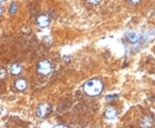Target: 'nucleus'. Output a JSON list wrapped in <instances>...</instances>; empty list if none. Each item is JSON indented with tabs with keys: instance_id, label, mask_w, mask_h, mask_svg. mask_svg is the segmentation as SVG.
Here are the masks:
<instances>
[{
	"instance_id": "nucleus-10",
	"label": "nucleus",
	"mask_w": 155,
	"mask_h": 128,
	"mask_svg": "<svg viewBox=\"0 0 155 128\" xmlns=\"http://www.w3.org/2000/svg\"><path fill=\"white\" fill-rule=\"evenodd\" d=\"M17 10H18V7H17V4L12 3L11 5H10V8H9V12H10V14H11V15H14V14H16Z\"/></svg>"
},
{
	"instance_id": "nucleus-15",
	"label": "nucleus",
	"mask_w": 155,
	"mask_h": 128,
	"mask_svg": "<svg viewBox=\"0 0 155 128\" xmlns=\"http://www.w3.org/2000/svg\"><path fill=\"white\" fill-rule=\"evenodd\" d=\"M129 2H131V3H133V4H137V3H139L140 0H128Z\"/></svg>"
},
{
	"instance_id": "nucleus-4",
	"label": "nucleus",
	"mask_w": 155,
	"mask_h": 128,
	"mask_svg": "<svg viewBox=\"0 0 155 128\" xmlns=\"http://www.w3.org/2000/svg\"><path fill=\"white\" fill-rule=\"evenodd\" d=\"M36 23L41 28H47L50 23V18L48 15L41 14L36 18Z\"/></svg>"
},
{
	"instance_id": "nucleus-5",
	"label": "nucleus",
	"mask_w": 155,
	"mask_h": 128,
	"mask_svg": "<svg viewBox=\"0 0 155 128\" xmlns=\"http://www.w3.org/2000/svg\"><path fill=\"white\" fill-rule=\"evenodd\" d=\"M140 125L141 128H151L153 125V120L150 116H144L140 120Z\"/></svg>"
},
{
	"instance_id": "nucleus-14",
	"label": "nucleus",
	"mask_w": 155,
	"mask_h": 128,
	"mask_svg": "<svg viewBox=\"0 0 155 128\" xmlns=\"http://www.w3.org/2000/svg\"><path fill=\"white\" fill-rule=\"evenodd\" d=\"M54 128H69V127L67 126H65V125H57V126H55Z\"/></svg>"
},
{
	"instance_id": "nucleus-3",
	"label": "nucleus",
	"mask_w": 155,
	"mask_h": 128,
	"mask_svg": "<svg viewBox=\"0 0 155 128\" xmlns=\"http://www.w3.org/2000/svg\"><path fill=\"white\" fill-rule=\"evenodd\" d=\"M50 112H51V106L48 103H43L38 107L37 111H36V115L39 118H45L48 115Z\"/></svg>"
},
{
	"instance_id": "nucleus-16",
	"label": "nucleus",
	"mask_w": 155,
	"mask_h": 128,
	"mask_svg": "<svg viewBox=\"0 0 155 128\" xmlns=\"http://www.w3.org/2000/svg\"><path fill=\"white\" fill-rule=\"evenodd\" d=\"M2 12H3V8H2V6L0 5V15L2 14Z\"/></svg>"
},
{
	"instance_id": "nucleus-8",
	"label": "nucleus",
	"mask_w": 155,
	"mask_h": 128,
	"mask_svg": "<svg viewBox=\"0 0 155 128\" xmlns=\"http://www.w3.org/2000/svg\"><path fill=\"white\" fill-rule=\"evenodd\" d=\"M27 81L25 80V79H23V78H19V79H17V81H16V83H15V87H16V89L17 90H19V91H22V90H24V89H26L27 88Z\"/></svg>"
},
{
	"instance_id": "nucleus-6",
	"label": "nucleus",
	"mask_w": 155,
	"mask_h": 128,
	"mask_svg": "<svg viewBox=\"0 0 155 128\" xmlns=\"http://www.w3.org/2000/svg\"><path fill=\"white\" fill-rule=\"evenodd\" d=\"M126 38L128 41L130 42H137L139 41V40L140 39V34L136 32H132V31H128L126 34Z\"/></svg>"
},
{
	"instance_id": "nucleus-1",
	"label": "nucleus",
	"mask_w": 155,
	"mask_h": 128,
	"mask_svg": "<svg viewBox=\"0 0 155 128\" xmlns=\"http://www.w3.org/2000/svg\"><path fill=\"white\" fill-rule=\"evenodd\" d=\"M84 93L89 96H97L101 94L104 89V84L100 79H91L86 82L83 87Z\"/></svg>"
},
{
	"instance_id": "nucleus-13",
	"label": "nucleus",
	"mask_w": 155,
	"mask_h": 128,
	"mask_svg": "<svg viewBox=\"0 0 155 128\" xmlns=\"http://www.w3.org/2000/svg\"><path fill=\"white\" fill-rule=\"evenodd\" d=\"M88 2L90 5H98L101 0H86Z\"/></svg>"
},
{
	"instance_id": "nucleus-9",
	"label": "nucleus",
	"mask_w": 155,
	"mask_h": 128,
	"mask_svg": "<svg viewBox=\"0 0 155 128\" xmlns=\"http://www.w3.org/2000/svg\"><path fill=\"white\" fill-rule=\"evenodd\" d=\"M10 71H11V73L12 75L18 76L21 73V72H22V66L18 63H14L11 66V70Z\"/></svg>"
},
{
	"instance_id": "nucleus-7",
	"label": "nucleus",
	"mask_w": 155,
	"mask_h": 128,
	"mask_svg": "<svg viewBox=\"0 0 155 128\" xmlns=\"http://www.w3.org/2000/svg\"><path fill=\"white\" fill-rule=\"evenodd\" d=\"M104 115L107 119L109 120H114L116 119V116H117V111H116V108L112 107H107L105 110V113H104Z\"/></svg>"
},
{
	"instance_id": "nucleus-11",
	"label": "nucleus",
	"mask_w": 155,
	"mask_h": 128,
	"mask_svg": "<svg viewBox=\"0 0 155 128\" xmlns=\"http://www.w3.org/2000/svg\"><path fill=\"white\" fill-rule=\"evenodd\" d=\"M7 76V71L4 67H0V80L5 79Z\"/></svg>"
},
{
	"instance_id": "nucleus-12",
	"label": "nucleus",
	"mask_w": 155,
	"mask_h": 128,
	"mask_svg": "<svg viewBox=\"0 0 155 128\" xmlns=\"http://www.w3.org/2000/svg\"><path fill=\"white\" fill-rule=\"evenodd\" d=\"M116 98H118V95H107L106 96V100L109 101H113L116 99Z\"/></svg>"
},
{
	"instance_id": "nucleus-2",
	"label": "nucleus",
	"mask_w": 155,
	"mask_h": 128,
	"mask_svg": "<svg viewBox=\"0 0 155 128\" xmlns=\"http://www.w3.org/2000/svg\"><path fill=\"white\" fill-rule=\"evenodd\" d=\"M37 72L41 76H48L53 72V65L52 63L47 59L40 61L36 67Z\"/></svg>"
}]
</instances>
